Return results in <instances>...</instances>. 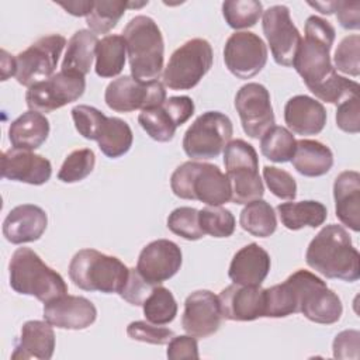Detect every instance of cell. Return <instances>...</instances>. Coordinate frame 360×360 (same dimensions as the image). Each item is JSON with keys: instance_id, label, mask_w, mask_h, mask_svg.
<instances>
[{"instance_id": "cell-1", "label": "cell", "mask_w": 360, "mask_h": 360, "mask_svg": "<svg viewBox=\"0 0 360 360\" xmlns=\"http://www.w3.org/2000/svg\"><path fill=\"white\" fill-rule=\"evenodd\" d=\"M305 262L326 278L353 283L360 277V255L349 232L338 224L325 225L315 235L307 248Z\"/></svg>"}, {"instance_id": "cell-2", "label": "cell", "mask_w": 360, "mask_h": 360, "mask_svg": "<svg viewBox=\"0 0 360 360\" xmlns=\"http://www.w3.org/2000/svg\"><path fill=\"white\" fill-rule=\"evenodd\" d=\"M335 35V28L329 21L318 15L307 18L305 35L297 49L292 68L315 97L338 76L330 60Z\"/></svg>"}, {"instance_id": "cell-3", "label": "cell", "mask_w": 360, "mask_h": 360, "mask_svg": "<svg viewBox=\"0 0 360 360\" xmlns=\"http://www.w3.org/2000/svg\"><path fill=\"white\" fill-rule=\"evenodd\" d=\"M134 79L155 82L163 69L165 42L160 28L148 15H135L122 31Z\"/></svg>"}, {"instance_id": "cell-4", "label": "cell", "mask_w": 360, "mask_h": 360, "mask_svg": "<svg viewBox=\"0 0 360 360\" xmlns=\"http://www.w3.org/2000/svg\"><path fill=\"white\" fill-rule=\"evenodd\" d=\"M10 285L24 295H31L46 304L60 295L68 294L63 277L30 248H18L8 263Z\"/></svg>"}, {"instance_id": "cell-5", "label": "cell", "mask_w": 360, "mask_h": 360, "mask_svg": "<svg viewBox=\"0 0 360 360\" xmlns=\"http://www.w3.org/2000/svg\"><path fill=\"white\" fill-rule=\"evenodd\" d=\"M170 188L183 200H198L207 205H222L231 201V183L217 165L184 162L172 173Z\"/></svg>"}, {"instance_id": "cell-6", "label": "cell", "mask_w": 360, "mask_h": 360, "mask_svg": "<svg viewBox=\"0 0 360 360\" xmlns=\"http://www.w3.org/2000/svg\"><path fill=\"white\" fill-rule=\"evenodd\" d=\"M69 277L84 291L120 294L128 281L129 269L115 256L96 249H82L69 263Z\"/></svg>"}, {"instance_id": "cell-7", "label": "cell", "mask_w": 360, "mask_h": 360, "mask_svg": "<svg viewBox=\"0 0 360 360\" xmlns=\"http://www.w3.org/2000/svg\"><path fill=\"white\" fill-rule=\"evenodd\" d=\"M295 297L297 312L315 323L330 325L340 319L343 307L335 291L314 273L300 269L285 280Z\"/></svg>"}, {"instance_id": "cell-8", "label": "cell", "mask_w": 360, "mask_h": 360, "mask_svg": "<svg viewBox=\"0 0 360 360\" xmlns=\"http://www.w3.org/2000/svg\"><path fill=\"white\" fill-rule=\"evenodd\" d=\"M224 165L231 183V201L248 204L260 200L264 186L259 174L256 149L243 139L231 141L224 149Z\"/></svg>"}, {"instance_id": "cell-9", "label": "cell", "mask_w": 360, "mask_h": 360, "mask_svg": "<svg viewBox=\"0 0 360 360\" xmlns=\"http://www.w3.org/2000/svg\"><path fill=\"white\" fill-rule=\"evenodd\" d=\"M212 48L207 39L193 38L170 56L162 79L172 90H190L200 83L212 66Z\"/></svg>"}, {"instance_id": "cell-10", "label": "cell", "mask_w": 360, "mask_h": 360, "mask_svg": "<svg viewBox=\"0 0 360 360\" xmlns=\"http://www.w3.org/2000/svg\"><path fill=\"white\" fill-rule=\"evenodd\" d=\"M233 125L221 111H205L188 127L183 136L186 155L195 160L217 158L231 142Z\"/></svg>"}, {"instance_id": "cell-11", "label": "cell", "mask_w": 360, "mask_h": 360, "mask_svg": "<svg viewBox=\"0 0 360 360\" xmlns=\"http://www.w3.org/2000/svg\"><path fill=\"white\" fill-rule=\"evenodd\" d=\"M66 45L65 37L59 34L45 35L31 44L15 56V79L20 84L31 87L49 79L58 65L59 56Z\"/></svg>"}, {"instance_id": "cell-12", "label": "cell", "mask_w": 360, "mask_h": 360, "mask_svg": "<svg viewBox=\"0 0 360 360\" xmlns=\"http://www.w3.org/2000/svg\"><path fill=\"white\" fill-rule=\"evenodd\" d=\"M84 90V76L60 70L52 75L49 79L28 87L25 101L30 110L46 114L79 100Z\"/></svg>"}, {"instance_id": "cell-13", "label": "cell", "mask_w": 360, "mask_h": 360, "mask_svg": "<svg viewBox=\"0 0 360 360\" xmlns=\"http://www.w3.org/2000/svg\"><path fill=\"white\" fill-rule=\"evenodd\" d=\"M104 100L108 108L117 112L142 111L162 104L166 100V90L159 80L141 82L132 76H120L107 86Z\"/></svg>"}, {"instance_id": "cell-14", "label": "cell", "mask_w": 360, "mask_h": 360, "mask_svg": "<svg viewBox=\"0 0 360 360\" xmlns=\"http://www.w3.org/2000/svg\"><path fill=\"white\" fill-rule=\"evenodd\" d=\"M194 114V101L188 96H173L162 104L145 108L138 115L143 131L158 142L173 139L177 127L183 125Z\"/></svg>"}, {"instance_id": "cell-15", "label": "cell", "mask_w": 360, "mask_h": 360, "mask_svg": "<svg viewBox=\"0 0 360 360\" xmlns=\"http://www.w3.org/2000/svg\"><path fill=\"white\" fill-rule=\"evenodd\" d=\"M263 32L277 65L290 68L294 63L301 34L294 25L287 6L276 4L263 11Z\"/></svg>"}, {"instance_id": "cell-16", "label": "cell", "mask_w": 360, "mask_h": 360, "mask_svg": "<svg viewBox=\"0 0 360 360\" xmlns=\"http://www.w3.org/2000/svg\"><path fill=\"white\" fill-rule=\"evenodd\" d=\"M224 62L233 76L250 79L264 68L267 46L255 32L236 31L225 42Z\"/></svg>"}, {"instance_id": "cell-17", "label": "cell", "mask_w": 360, "mask_h": 360, "mask_svg": "<svg viewBox=\"0 0 360 360\" xmlns=\"http://www.w3.org/2000/svg\"><path fill=\"white\" fill-rule=\"evenodd\" d=\"M235 108L249 138L257 139L274 125L269 90L260 83L243 84L235 96Z\"/></svg>"}, {"instance_id": "cell-18", "label": "cell", "mask_w": 360, "mask_h": 360, "mask_svg": "<svg viewBox=\"0 0 360 360\" xmlns=\"http://www.w3.org/2000/svg\"><path fill=\"white\" fill-rule=\"evenodd\" d=\"M222 322V311L218 295L210 290H197L184 301L181 326L194 338L214 335Z\"/></svg>"}, {"instance_id": "cell-19", "label": "cell", "mask_w": 360, "mask_h": 360, "mask_svg": "<svg viewBox=\"0 0 360 360\" xmlns=\"http://www.w3.org/2000/svg\"><path fill=\"white\" fill-rule=\"evenodd\" d=\"M180 248L169 239H158L148 243L139 253L136 270L149 283L159 285L172 278L181 267Z\"/></svg>"}, {"instance_id": "cell-20", "label": "cell", "mask_w": 360, "mask_h": 360, "mask_svg": "<svg viewBox=\"0 0 360 360\" xmlns=\"http://www.w3.org/2000/svg\"><path fill=\"white\" fill-rule=\"evenodd\" d=\"M94 304L80 295H60L44 305V319L59 329L80 330L94 323Z\"/></svg>"}, {"instance_id": "cell-21", "label": "cell", "mask_w": 360, "mask_h": 360, "mask_svg": "<svg viewBox=\"0 0 360 360\" xmlns=\"http://www.w3.org/2000/svg\"><path fill=\"white\" fill-rule=\"evenodd\" d=\"M222 318L228 321H255L264 316V288L260 285L231 284L219 295Z\"/></svg>"}, {"instance_id": "cell-22", "label": "cell", "mask_w": 360, "mask_h": 360, "mask_svg": "<svg viewBox=\"0 0 360 360\" xmlns=\"http://www.w3.org/2000/svg\"><path fill=\"white\" fill-rule=\"evenodd\" d=\"M52 174L51 162L31 150L8 149L1 155V176L32 186L45 184Z\"/></svg>"}, {"instance_id": "cell-23", "label": "cell", "mask_w": 360, "mask_h": 360, "mask_svg": "<svg viewBox=\"0 0 360 360\" xmlns=\"http://www.w3.org/2000/svg\"><path fill=\"white\" fill-rule=\"evenodd\" d=\"M48 225L46 212L34 204L14 207L3 221L4 238L14 243H28L38 240Z\"/></svg>"}, {"instance_id": "cell-24", "label": "cell", "mask_w": 360, "mask_h": 360, "mask_svg": "<svg viewBox=\"0 0 360 360\" xmlns=\"http://www.w3.org/2000/svg\"><path fill=\"white\" fill-rule=\"evenodd\" d=\"M326 110L323 104L309 96L298 94L291 97L284 107V121L297 135H316L326 124Z\"/></svg>"}, {"instance_id": "cell-25", "label": "cell", "mask_w": 360, "mask_h": 360, "mask_svg": "<svg viewBox=\"0 0 360 360\" xmlns=\"http://www.w3.org/2000/svg\"><path fill=\"white\" fill-rule=\"evenodd\" d=\"M270 255L257 243L240 248L232 257L228 276L235 284L262 285L270 271Z\"/></svg>"}, {"instance_id": "cell-26", "label": "cell", "mask_w": 360, "mask_h": 360, "mask_svg": "<svg viewBox=\"0 0 360 360\" xmlns=\"http://www.w3.org/2000/svg\"><path fill=\"white\" fill-rule=\"evenodd\" d=\"M335 212L338 219L353 232L360 231V174L345 170L333 183Z\"/></svg>"}, {"instance_id": "cell-27", "label": "cell", "mask_w": 360, "mask_h": 360, "mask_svg": "<svg viewBox=\"0 0 360 360\" xmlns=\"http://www.w3.org/2000/svg\"><path fill=\"white\" fill-rule=\"evenodd\" d=\"M55 350V333L46 321H27L14 343L11 359L49 360Z\"/></svg>"}, {"instance_id": "cell-28", "label": "cell", "mask_w": 360, "mask_h": 360, "mask_svg": "<svg viewBox=\"0 0 360 360\" xmlns=\"http://www.w3.org/2000/svg\"><path fill=\"white\" fill-rule=\"evenodd\" d=\"M49 121L38 111L28 110L8 127V139L14 149L35 150L49 135Z\"/></svg>"}, {"instance_id": "cell-29", "label": "cell", "mask_w": 360, "mask_h": 360, "mask_svg": "<svg viewBox=\"0 0 360 360\" xmlns=\"http://www.w3.org/2000/svg\"><path fill=\"white\" fill-rule=\"evenodd\" d=\"M291 162L300 174L307 177H319L332 169L333 153L319 141L300 139L297 141Z\"/></svg>"}, {"instance_id": "cell-30", "label": "cell", "mask_w": 360, "mask_h": 360, "mask_svg": "<svg viewBox=\"0 0 360 360\" xmlns=\"http://www.w3.org/2000/svg\"><path fill=\"white\" fill-rule=\"evenodd\" d=\"M97 42V35L90 30L76 31L68 42L60 70L86 76L91 69L93 59L96 58Z\"/></svg>"}, {"instance_id": "cell-31", "label": "cell", "mask_w": 360, "mask_h": 360, "mask_svg": "<svg viewBox=\"0 0 360 360\" xmlns=\"http://www.w3.org/2000/svg\"><path fill=\"white\" fill-rule=\"evenodd\" d=\"M277 212L281 224L290 231H298L304 226L318 228L328 217L326 207L315 200L283 202L277 205Z\"/></svg>"}, {"instance_id": "cell-32", "label": "cell", "mask_w": 360, "mask_h": 360, "mask_svg": "<svg viewBox=\"0 0 360 360\" xmlns=\"http://www.w3.org/2000/svg\"><path fill=\"white\" fill-rule=\"evenodd\" d=\"M127 44L122 35H105L96 46V73L100 77H114L120 75L125 65Z\"/></svg>"}, {"instance_id": "cell-33", "label": "cell", "mask_w": 360, "mask_h": 360, "mask_svg": "<svg viewBox=\"0 0 360 360\" xmlns=\"http://www.w3.org/2000/svg\"><path fill=\"white\" fill-rule=\"evenodd\" d=\"M132 141V129L124 120L118 117H107L101 127L97 143L107 158L117 159L131 149Z\"/></svg>"}, {"instance_id": "cell-34", "label": "cell", "mask_w": 360, "mask_h": 360, "mask_svg": "<svg viewBox=\"0 0 360 360\" xmlns=\"http://www.w3.org/2000/svg\"><path fill=\"white\" fill-rule=\"evenodd\" d=\"M239 224L242 229L250 235L267 238L274 233L277 228V218L273 207L260 198L246 204L240 211Z\"/></svg>"}, {"instance_id": "cell-35", "label": "cell", "mask_w": 360, "mask_h": 360, "mask_svg": "<svg viewBox=\"0 0 360 360\" xmlns=\"http://www.w3.org/2000/svg\"><path fill=\"white\" fill-rule=\"evenodd\" d=\"M297 141L284 127L273 125L260 138V150L264 158L276 163L290 162L295 152Z\"/></svg>"}, {"instance_id": "cell-36", "label": "cell", "mask_w": 360, "mask_h": 360, "mask_svg": "<svg viewBox=\"0 0 360 360\" xmlns=\"http://www.w3.org/2000/svg\"><path fill=\"white\" fill-rule=\"evenodd\" d=\"M146 321L155 325H167L177 315V302L172 291L163 285H155L142 304Z\"/></svg>"}, {"instance_id": "cell-37", "label": "cell", "mask_w": 360, "mask_h": 360, "mask_svg": "<svg viewBox=\"0 0 360 360\" xmlns=\"http://www.w3.org/2000/svg\"><path fill=\"white\" fill-rule=\"evenodd\" d=\"M127 8H129V1H121V0L94 1L91 11L86 17V22L90 31L94 32L96 35L107 34L118 24V21L121 20Z\"/></svg>"}, {"instance_id": "cell-38", "label": "cell", "mask_w": 360, "mask_h": 360, "mask_svg": "<svg viewBox=\"0 0 360 360\" xmlns=\"http://www.w3.org/2000/svg\"><path fill=\"white\" fill-rule=\"evenodd\" d=\"M263 14V4L256 0H228L222 3V15L233 30L253 27Z\"/></svg>"}, {"instance_id": "cell-39", "label": "cell", "mask_w": 360, "mask_h": 360, "mask_svg": "<svg viewBox=\"0 0 360 360\" xmlns=\"http://www.w3.org/2000/svg\"><path fill=\"white\" fill-rule=\"evenodd\" d=\"M202 232L214 238H228L235 231L233 214L221 205H208L198 211Z\"/></svg>"}, {"instance_id": "cell-40", "label": "cell", "mask_w": 360, "mask_h": 360, "mask_svg": "<svg viewBox=\"0 0 360 360\" xmlns=\"http://www.w3.org/2000/svg\"><path fill=\"white\" fill-rule=\"evenodd\" d=\"M96 155L91 149L83 148L70 152L63 160L58 179L63 183H77L86 179L94 169Z\"/></svg>"}, {"instance_id": "cell-41", "label": "cell", "mask_w": 360, "mask_h": 360, "mask_svg": "<svg viewBox=\"0 0 360 360\" xmlns=\"http://www.w3.org/2000/svg\"><path fill=\"white\" fill-rule=\"evenodd\" d=\"M167 228L187 240H198L205 233L198 221V210L193 207H179L167 217Z\"/></svg>"}, {"instance_id": "cell-42", "label": "cell", "mask_w": 360, "mask_h": 360, "mask_svg": "<svg viewBox=\"0 0 360 360\" xmlns=\"http://www.w3.org/2000/svg\"><path fill=\"white\" fill-rule=\"evenodd\" d=\"M335 69L342 73L357 77L360 75V37L357 34L345 37L333 56Z\"/></svg>"}, {"instance_id": "cell-43", "label": "cell", "mask_w": 360, "mask_h": 360, "mask_svg": "<svg viewBox=\"0 0 360 360\" xmlns=\"http://www.w3.org/2000/svg\"><path fill=\"white\" fill-rule=\"evenodd\" d=\"M72 118L77 132L90 141H97L107 117L96 107L79 104L72 108Z\"/></svg>"}, {"instance_id": "cell-44", "label": "cell", "mask_w": 360, "mask_h": 360, "mask_svg": "<svg viewBox=\"0 0 360 360\" xmlns=\"http://www.w3.org/2000/svg\"><path fill=\"white\" fill-rule=\"evenodd\" d=\"M127 335L132 340L150 343V345H167L174 332L162 325H155L146 321H134L127 326Z\"/></svg>"}, {"instance_id": "cell-45", "label": "cell", "mask_w": 360, "mask_h": 360, "mask_svg": "<svg viewBox=\"0 0 360 360\" xmlns=\"http://www.w3.org/2000/svg\"><path fill=\"white\" fill-rule=\"evenodd\" d=\"M263 179L269 190L281 200H294L297 197L295 179L285 170L276 166L263 167Z\"/></svg>"}, {"instance_id": "cell-46", "label": "cell", "mask_w": 360, "mask_h": 360, "mask_svg": "<svg viewBox=\"0 0 360 360\" xmlns=\"http://www.w3.org/2000/svg\"><path fill=\"white\" fill-rule=\"evenodd\" d=\"M153 287L155 284L146 281L136 269H129L128 281L122 288V291L120 292V295L122 300H125L131 305L139 307L145 302L148 295L152 292Z\"/></svg>"}, {"instance_id": "cell-47", "label": "cell", "mask_w": 360, "mask_h": 360, "mask_svg": "<svg viewBox=\"0 0 360 360\" xmlns=\"http://www.w3.org/2000/svg\"><path fill=\"white\" fill-rule=\"evenodd\" d=\"M336 125L349 134H357L360 131V101L359 96L343 100L338 104Z\"/></svg>"}, {"instance_id": "cell-48", "label": "cell", "mask_w": 360, "mask_h": 360, "mask_svg": "<svg viewBox=\"0 0 360 360\" xmlns=\"http://www.w3.org/2000/svg\"><path fill=\"white\" fill-rule=\"evenodd\" d=\"M360 332L354 329L342 330L333 339L332 350L335 359H359Z\"/></svg>"}, {"instance_id": "cell-49", "label": "cell", "mask_w": 360, "mask_h": 360, "mask_svg": "<svg viewBox=\"0 0 360 360\" xmlns=\"http://www.w3.org/2000/svg\"><path fill=\"white\" fill-rule=\"evenodd\" d=\"M167 359L170 360H181V359H198V343L197 339L191 335H180L173 336V339L167 343Z\"/></svg>"}, {"instance_id": "cell-50", "label": "cell", "mask_w": 360, "mask_h": 360, "mask_svg": "<svg viewBox=\"0 0 360 360\" xmlns=\"http://www.w3.org/2000/svg\"><path fill=\"white\" fill-rule=\"evenodd\" d=\"M333 13L342 28L345 30H359L360 28V1H333Z\"/></svg>"}, {"instance_id": "cell-51", "label": "cell", "mask_w": 360, "mask_h": 360, "mask_svg": "<svg viewBox=\"0 0 360 360\" xmlns=\"http://www.w3.org/2000/svg\"><path fill=\"white\" fill-rule=\"evenodd\" d=\"M56 4H59L60 7H63L66 10V13L75 15V17H82L86 15L91 11L93 8V0H84V1H77V0H72V1H55Z\"/></svg>"}, {"instance_id": "cell-52", "label": "cell", "mask_w": 360, "mask_h": 360, "mask_svg": "<svg viewBox=\"0 0 360 360\" xmlns=\"http://www.w3.org/2000/svg\"><path fill=\"white\" fill-rule=\"evenodd\" d=\"M1 80H7L8 76H15V58L1 51Z\"/></svg>"}, {"instance_id": "cell-53", "label": "cell", "mask_w": 360, "mask_h": 360, "mask_svg": "<svg viewBox=\"0 0 360 360\" xmlns=\"http://www.w3.org/2000/svg\"><path fill=\"white\" fill-rule=\"evenodd\" d=\"M308 4L314 8H316L322 14H332L333 13V1H308Z\"/></svg>"}]
</instances>
